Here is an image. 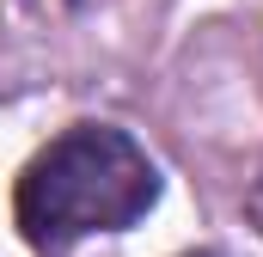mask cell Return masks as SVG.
Returning <instances> with one entry per match:
<instances>
[{"mask_svg":"<svg viewBox=\"0 0 263 257\" xmlns=\"http://www.w3.org/2000/svg\"><path fill=\"white\" fill-rule=\"evenodd\" d=\"M190 257H208V251H190Z\"/></svg>","mask_w":263,"mask_h":257,"instance_id":"3","label":"cell"},{"mask_svg":"<svg viewBox=\"0 0 263 257\" xmlns=\"http://www.w3.org/2000/svg\"><path fill=\"white\" fill-rule=\"evenodd\" d=\"M245 208H251V221H257V233H263V172H257V184H251V196H245Z\"/></svg>","mask_w":263,"mask_h":257,"instance_id":"2","label":"cell"},{"mask_svg":"<svg viewBox=\"0 0 263 257\" xmlns=\"http://www.w3.org/2000/svg\"><path fill=\"white\" fill-rule=\"evenodd\" d=\"M159 202V172L110 123H73L18 172L12 221L37 251H62L92 233H129Z\"/></svg>","mask_w":263,"mask_h":257,"instance_id":"1","label":"cell"}]
</instances>
